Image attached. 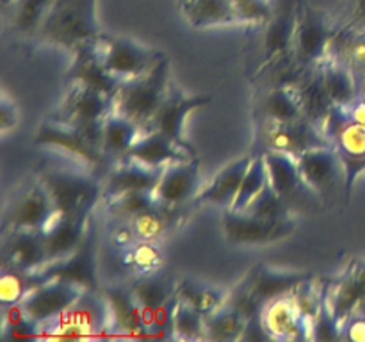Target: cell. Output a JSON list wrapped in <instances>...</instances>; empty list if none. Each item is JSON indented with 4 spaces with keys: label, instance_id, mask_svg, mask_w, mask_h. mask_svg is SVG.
I'll return each mask as SVG.
<instances>
[{
    "label": "cell",
    "instance_id": "13",
    "mask_svg": "<svg viewBox=\"0 0 365 342\" xmlns=\"http://www.w3.org/2000/svg\"><path fill=\"white\" fill-rule=\"evenodd\" d=\"M223 230L228 242L235 246H262L289 237L294 230V221H269L248 212L225 209Z\"/></svg>",
    "mask_w": 365,
    "mask_h": 342
},
{
    "label": "cell",
    "instance_id": "54",
    "mask_svg": "<svg viewBox=\"0 0 365 342\" xmlns=\"http://www.w3.org/2000/svg\"><path fill=\"white\" fill-rule=\"evenodd\" d=\"M241 341H271V337L267 335L266 328H264L260 316L253 317V319L248 321L245 335H242Z\"/></svg>",
    "mask_w": 365,
    "mask_h": 342
},
{
    "label": "cell",
    "instance_id": "57",
    "mask_svg": "<svg viewBox=\"0 0 365 342\" xmlns=\"http://www.w3.org/2000/svg\"><path fill=\"white\" fill-rule=\"evenodd\" d=\"M359 96H362V98H365V81L360 84V89H359Z\"/></svg>",
    "mask_w": 365,
    "mask_h": 342
},
{
    "label": "cell",
    "instance_id": "8",
    "mask_svg": "<svg viewBox=\"0 0 365 342\" xmlns=\"http://www.w3.org/2000/svg\"><path fill=\"white\" fill-rule=\"evenodd\" d=\"M302 177L310 191L323 202L346 196V170L334 146H319L298 157Z\"/></svg>",
    "mask_w": 365,
    "mask_h": 342
},
{
    "label": "cell",
    "instance_id": "10",
    "mask_svg": "<svg viewBox=\"0 0 365 342\" xmlns=\"http://www.w3.org/2000/svg\"><path fill=\"white\" fill-rule=\"evenodd\" d=\"M335 31L337 28H334L327 14L302 2L294 45H292V57L296 63L305 68L323 63L330 52Z\"/></svg>",
    "mask_w": 365,
    "mask_h": 342
},
{
    "label": "cell",
    "instance_id": "49",
    "mask_svg": "<svg viewBox=\"0 0 365 342\" xmlns=\"http://www.w3.org/2000/svg\"><path fill=\"white\" fill-rule=\"evenodd\" d=\"M241 24H266L273 14L271 0H228Z\"/></svg>",
    "mask_w": 365,
    "mask_h": 342
},
{
    "label": "cell",
    "instance_id": "24",
    "mask_svg": "<svg viewBox=\"0 0 365 342\" xmlns=\"http://www.w3.org/2000/svg\"><path fill=\"white\" fill-rule=\"evenodd\" d=\"M107 303H109V330L120 337H148L146 335L145 316L143 309L132 294L130 285H110L102 289Z\"/></svg>",
    "mask_w": 365,
    "mask_h": 342
},
{
    "label": "cell",
    "instance_id": "12",
    "mask_svg": "<svg viewBox=\"0 0 365 342\" xmlns=\"http://www.w3.org/2000/svg\"><path fill=\"white\" fill-rule=\"evenodd\" d=\"M260 141H262L264 150L287 153L296 159L312 148L331 146L323 128H319L310 120L292 121V123L266 121L260 132Z\"/></svg>",
    "mask_w": 365,
    "mask_h": 342
},
{
    "label": "cell",
    "instance_id": "3",
    "mask_svg": "<svg viewBox=\"0 0 365 342\" xmlns=\"http://www.w3.org/2000/svg\"><path fill=\"white\" fill-rule=\"evenodd\" d=\"M39 180L59 214L91 216L96 203L103 200V178L91 170L82 173L64 167H46L39 173Z\"/></svg>",
    "mask_w": 365,
    "mask_h": 342
},
{
    "label": "cell",
    "instance_id": "11",
    "mask_svg": "<svg viewBox=\"0 0 365 342\" xmlns=\"http://www.w3.org/2000/svg\"><path fill=\"white\" fill-rule=\"evenodd\" d=\"M56 214L52 198L48 191L39 180H32L31 184L25 185L20 192L9 203L4 216V230H34L41 232L48 224Z\"/></svg>",
    "mask_w": 365,
    "mask_h": 342
},
{
    "label": "cell",
    "instance_id": "17",
    "mask_svg": "<svg viewBox=\"0 0 365 342\" xmlns=\"http://www.w3.org/2000/svg\"><path fill=\"white\" fill-rule=\"evenodd\" d=\"M46 280L50 278H63V280L73 281L81 287L89 291H102L96 276V237L95 228H89V234L81 248L71 253L66 259L56 260V262L46 264L41 269Z\"/></svg>",
    "mask_w": 365,
    "mask_h": 342
},
{
    "label": "cell",
    "instance_id": "15",
    "mask_svg": "<svg viewBox=\"0 0 365 342\" xmlns=\"http://www.w3.org/2000/svg\"><path fill=\"white\" fill-rule=\"evenodd\" d=\"M88 289L63 280V278H50L45 284L38 285L34 291L29 292L20 303L24 312L36 323H45L66 312L75 301Z\"/></svg>",
    "mask_w": 365,
    "mask_h": 342
},
{
    "label": "cell",
    "instance_id": "56",
    "mask_svg": "<svg viewBox=\"0 0 365 342\" xmlns=\"http://www.w3.org/2000/svg\"><path fill=\"white\" fill-rule=\"evenodd\" d=\"M14 2H16V0H0V6H2V13L6 14V16H7V13L13 9Z\"/></svg>",
    "mask_w": 365,
    "mask_h": 342
},
{
    "label": "cell",
    "instance_id": "26",
    "mask_svg": "<svg viewBox=\"0 0 365 342\" xmlns=\"http://www.w3.org/2000/svg\"><path fill=\"white\" fill-rule=\"evenodd\" d=\"M292 89H294L296 96H298L299 105H302L307 120H310L317 127L323 128L335 105L330 100V96H328L327 88H324L321 63L307 68L303 77L292 86Z\"/></svg>",
    "mask_w": 365,
    "mask_h": 342
},
{
    "label": "cell",
    "instance_id": "2",
    "mask_svg": "<svg viewBox=\"0 0 365 342\" xmlns=\"http://www.w3.org/2000/svg\"><path fill=\"white\" fill-rule=\"evenodd\" d=\"M170 88V59L164 56L143 75L121 82L114 96V110L145 128L166 100Z\"/></svg>",
    "mask_w": 365,
    "mask_h": 342
},
{
    "label": "cell",
    "instance_id": "36",
    "mask_svg": "<svg viewBox=\"0 0 365 342\" xmlns=\"http://www.w3.org/2000/svg\"><path fill=\"white\" fill-rule=\"evenodd\" d=\"M321 68H323L324 88L334 105L342 107L359 96V84L348 66L334 59H324Z\"/></svg>",
    "mask_w": 365,
    "mask_h": 342
},
{
    "label": "cell",
    "instance_id": "1",
    "mask_svg": "<svg viewBox=\"0 0 365 342\" xmlns=\"http://www.w3.org/2000/svg\"><path fill=\"white\" fill-rule=\"evenodd\" d=\"M102 34L96 18V0H53L38 31L41 41L70 52L86 43L98 41Z\"/></svg>",
    "mask_w": 365,
    "mask_h": 342
},
{
    "label": "cell",
    "instance_id": "23",
    "mask_svg": "<svg viewBox=\"0 0 365 342\" xmlns=\"http://www.w3.org/2000/svg\"><path fill=\"white\" fill-rule=\"evenodd\" d=\"M299 6V0H278L273 4V14L266 21L267 28L264 34V56L267 61L280 59L284 53L292 52Z\"/></svg>",
    "mask_w": 365,
    "mask_h": 342
},
{
    "label": "cell",
    "instance_id": "42",
    "mask_svg": "<svg viewBox=\"0 0 365 342\" xmlns=\"http://www.w3.org/2000/svg\"><path fill=\"white\" fill-rule=\"evenodd\" d=\"M157 205L160 203L153 191H127L106 198V207L109 214H113L114 217H121V219H130L135 214L153 209Z\"/></svg>",
    "mask_w": 365,
    "mask_h": 342
},
{
    "label": "cell",
    "instance_id": "22",
    "mask_svg": "<svg viewBox=\"0 0 365 342\" xmlns=\"http://www.w3.org/2000/svg\"><path fill=\"white\" fill-rule=\"evenodd\" d=\"M48 264L41 232H2V266L21 271H39Z\"/></svg>",
    "mask_w": 365,
    "mask_h": 342
},
{
    "label": "cell",
    "instance_id": "41",
    "mask_svg": "<svg viewBox=\"0 0 365 342\" xmlns=\"http://www.w3.org/2000/svg\"><path fill=\"white\" fill-rule=\"evenodd\" d=\"M269 182V175H267V166L264 155H255L252 160V166L246 171L245 178H242L241 189L237 192V198H235L232 210H237V212H245L250 207V203L260 195L266 184Z\"/></svg>",
    "mask_w": 365,
    "mask_h": 342
},
{
    "label": "cell",
    "instance_id": "44",
    "mask_svg": "<svg viewBox=\"0 0 365 342\" xmlns=\"http://www.w3.org/2000/svg\"><path fill=\"white\" fill-rule=\"evenodd\" d=\"M245 212L269 221L291 219V205L274 191V187L269 182H267L266 187L260 191V195L250 203V207Z\"/></svg>",
    "mask_w": 365,
    "mask_h": 342
},
{
    "label": "cell",
    "instance_id": "18",
    "mask_svg": "<svg viewBox=\"0 0 365 342\" xmlns=\"http://www.w3.org/2000/svg\"><path fill=\"white\" fill-rule=\"evenodd\" d=\"M324 299L341 324L351 314H365V260H351L342 276L324 287Z\"/></svg>",
    "mask_w": 365,
    "mask_h": 342
},
{
    "label": "cell",
    "instance_id": "46",
    "mask_svg": "<svg viewBox=\"0 0 365 342\" xmlns=\"http://www.w3.org/2000/svg\"><path fill=\"white\" fill-rule=\"evenodd\" d=\"M160 207L163 205H157L153 207V209L143 210V212L135 214L134 217L127 219L128 223H130L138 241L157 242L164 234H166L168 223Z\"/></svg>",
    "mask_w": 365,
    "mask_h": 342
},
{
    "label": "cell",
    "instance_id": "9",
    "mask_svg": "<svg viewBox=\"0 0 365 342\" xmlns=\"http://www.w3.org/2000/svg\"><path fill=\"white\" fill-rule=\"evenodd\" d=\"M323 132L344 164L346 196H349L356 177L365 171V127L346 120L335 105L324 123Z\"/></svg>",
    "mask_w": 365,
    "mask_h": 342
},
{
    "label": "cell",
    "instance_id": "55",
    "mask_svg": "<svg viewBox=\"0 0 365 342\" xmlns=\"http://www.w3.org/2000/svg\"><path fill=\"white\" fill-rule=\"evenodd\" d=\"M353 25L359 31L365 28V0H351V21Z\"/></svg>",
    "mask_w": 365,
    "mask_h": 342
},
{
    "label": "cell",
    "instance_id": "19",
    "mask_svg": "<svg viewBox=\"0 0 365 342\" xmlns=\"http://www.w3.org/2000/svg\"><path fill=\"white\" fill-rule=\"evenodd\" d=\"M71 64L66 71L68 84H81L86 88L96 89L106 95L116 96L121 82L118 77H114L100 59L96 41L86 43L75 48L71 52Z\"/></svg>",
    "mask_w": 365,
    "mask_h": 342
},
{
    "label": "cell",
    "instance_id": "40",
    "mask_svg": "<svg viewBox=\"0 0 365 342\" xmlns=\"http://www.w3.org/2000/svg\"><path fill=\"white\" fill-rule=\"evenodd\" d=\"M121 260L127 267H130L138 276L155 274L164 266V253L152 241H138L130 248L121 249Z\"/></svg>",
    "mask_w": 365,
    "mask_h": 342
},
{
    "label": "cell",
    "instance_id": "30",
    "mask_svg": "<svg viewBox=\"0 0 365 342\" xmlns=\"http://www.w3.org/2000/svg\"><path fill=\"white\" fill-rule=\"evenodd\" d=\"M252 284V291L255 298L259 299L260 305H266L267 301L274 298H280L284 294H291L298 284L307 280L312 274L296 273V271H282L274 267L266 266V264H257L246 274Z\"/></svg>",
    "mask_w": 365,
    "mask_h": 342
},
{
    "label": "cell",
    "instance_id": "28",
    "mask_svg": "<svg viewBox=\"0 0 365 342\" xmlns=\"http://www.w3.org/2000/svg\"><path fill=\"white\" fill-rule=\"evenodd\" d=\"M253 157L255 155H242L221 167V171L210 180V184L205 185L202 192H198L196 200L200 203L217 205L221 209H232L239 189H241L242 178H245L248 167L252 166Z\"/></svg>",
    "mask_w": 365,
    "mask_h": 342
},
{
    "label": "cell",
    "instance_id": "21",
    "mask_svg": "<svg viewBox=\"0 0 365 342\" xmlns=\"http://www.w3.org/2000/svg\"><path fill=\"white\" fill-rule=\"evenodd\" d=\"M200 187V160L198 157L178 160L164 166L159 184L155 187V198L160 205L175 207L198 196Z\"/></svg>",
    "mask_w": 365,
    "mask_h": 342
},
{
    "label": "cell",
    "instance_id": "53",
    "mask_svg": "<svg viewBox=\"0 0 365 342\" xmlns=\"http://www.w3.org/2000/svg\"><path fill=\"white\" fill-rule=\"evenodd\" d=\"M138 242V237H135L134 230H132L130 223H128L127 219H125V223L121 224V227L114 228L113 232V244H116L120 249H125V248H130L132 244H135Z\"/></svg>",
    "mask_w": 365,
    "mask_h": 342
},
{
    "label": "cell",
    "instance_id": "4",
    "mask_svg": "<svg viewBox=\"0 0 365 342\" xmlns=\"http://www.w3.org/2000/svg\"><path fill=\"white\" fill-rule=\"evenodd\" d=\"M109 303L102 291H84L61 316L39 323L41 338H93L109 331Z\"/></svg>",
    "mask_w": 365,
    "mask_h": 342
},
{
    "label": "cell",
    "instance_id": "27",
    "mask_svg": "<svg viewBox=\"0 0 365 342\" xmlns=\"http://www.w3.org/2000/svg\"><path fill=\"white\" fill-rule=\"evenodd\" d=\"M264 159H266L267 175H269V184L274 191L291 205V202L298 200L303 195H314L305 184L299 171L298 159L287 155V153L273 152V150H264ZM316 196V195H314Z\"/></svg>",
    "mask_w": 365,
    "mask_h": 342
},
{
    "label": "cell",
    "instance_id": "6",
    "mask_svg": "<svg viewBox=\"0 0 365 342\" xmlns=\"http://www.w3.org/2000/svg\"><path fill=\"white\" fill-rule=\"evenodd\" d=\"M114 113V96L81 84H70L56 120L82 128L102 145L103 121Z\"/></svg>",
    "mask_w": 365,
    "mask_h": 342
},
{
    "label": "cell",
    "instance_id": "16",
    "mask_svg": "<svg viewBox=\"0 0 365 342\" xmlns=\"http://www.w3.org/2000/svg\"><path fill=\"white\" fill-rule=\"evenodd\" d=\"M91 228V216H66V214H53L41 230L43 244H45L48 264L56 260L66 259L77 252L86 241Z\"/></svg>",
    "mask_w": 365,
    "mask_h": 342
},
{
    "label": "cell",
    "instance_id": "47",
    "mask_svg": "<svg viewBox=\"0 0 365 342\" xmlns=\"http://www.w3.org/2000/svg\"><path fill=\"white\" fill-rule=\"evenodd\" d=\"M227 305L232 306L235 312L241 314L246 321L260 316V312H262V305H260L259 299L253 294L248 276L242 278L232 291H228Z\"/></svg>",
    "mask_w": 365,
    "mask_h": 342
},
{
    "label": "cell",
    "instance_id": "32",
    "mask_svg": "<svg viewBox=\"0 0 365 342\" xmlns=\"http://www.w3.org/2000/svg\"><path fill=\"white\" fill-rule=\"evenodd\" d=\"M143 128L139 127L135 121L128 120L123 114L116 113L114 110L106 121H103L102 127V148L107 153L110 160L118 162L123 157H127V153L130 152V148L134 146V142L138 141V138L141 135Z\"/></svg>",
    "mask_w": 365,
    "mask_h": 342
},
{
    "label": "cell",
    "instance_id": "37",
    "mask_svg": "<svg viewBox=\"0 0 365 342\" xmlns=\"http://www.w3.org/2000/svg\"><path fill=\"white\" fill-rule=\"evenodd\" d=\"M262 114L266 121H277V123L307 120L292 88H271L262 98Z\"/></svg>",
    "mask_w": 365,
    "mask_h": 342
},
{
    "label": "cell",
    "instance_id": "48",
    "mask_svg": "<svg viewBox=\"0 0 365 342\" xmlns=\"http://www.w3.org/2000/svg\"><path fill=\"white\" fill-rule=\"evenodd\" d=\"M341 321L335 317L331 309L328 306L327 299L323 303V309L314 319L312 328H310V341L328 342V341H341Z\"/></svg>",
    "mask_w": 365,
    "mask_h": 342
},
{
    "label": "cell",
    "instance_id": "35",
    "mask_svg": "<svg viewBox=\"0 0 365 342\" xmlns=\"http://www.w3.org/2000/svg\"><path fill=\"white\" fill-rule=\"evenodd\" d=\"M46 276L39 271H21L14 267L2 266L0 274V303L2 306L18 305L24 301L25 296L34 291L38 285L45 284Z\"/></svg>",
    "mask_w": 365,
    "mask_h": 342
},
{
    "label": "cell",
    "instance_id": "34",
    "mask_svg": "<svg viewBox=\"0 0 365 342\" xmlns=\"http://www.w3.org/2000/svg\"><path fill=\"white\" fill-rule=\"evenodd\" d=\"M175 291L180 301L195 309L202 316L216 312L217 309L227 303L228 291L217 287V285L202 284L196 280H182L175 285Z\"/></svg>",
    "mask_w": 365,
    "mask_h": 342
},
{
    "label": "cell",
    "instance_id": "7",
    "mask_svg": "<svg viewBox=\"0 0 365 342\" xmlns=\"http://www.w3.org/2000/svg\"><path fill=\"white\" fill-rule=\"evenodd\" d=\"M96 48L103 66L120 81L143 75L164 57L157 50L125 36L102 34L96 41Z\"/></svg>",
    "mask_w": 365,
    "mask_h": 342
},
{
    "label": "cell",
    "instance_id": "52",
    "mask_svg": "<svg viewBox=\"0 0 365 342\" xmlns=\"http://www.w3.org/2000/svg\"><path fill=\"white\" fill-rule=\"evenodd\" d=\"M339 110H341V114L348 121H353V123L364 125L365 127V98H362V96H356L353 102L339 107Z\"/></svg>",
    "mask_w": 365,
    "mask_h": 342
},
{
    "label": "cell",
    "instance_id": "5",
    "mask_svg": "<svg viewBox=\"0 0 365 342\" xmlns=\"http://www.w3.org/2000/svg\"><path fill=\"white\" fill-rule=\"evenodd\" d=\"M36 145L73 155L75 159L81 160L88 170L102 177L103 180L116 164L107 157L102 145L95 141L91 135L86 134L82 128L64 123L56 118H48L39 125L38 134H36Z\"/></svg>",
    "mask_w": 365,
    "mask_h": 342
},
{
    "label": "cell",
    "instance_id": "20",
    "mask_svg": "<svg viewBox=\"0 0 365 342\" xmlns=\"http://www.w3.org/2000/svg\"><path fill=\"white\" fill-rule=\"evenodd\" d=\"M260 319L271 341H310V326L302 317L291 294L267 301L262 306Z\"/></svg>",
    "mask_w": 365,
    "mask_h": 342
},
{
    "label": "cell",
    "instance_id": "29",
    "mask_svg": "<svg viewBox=\"0 0 365 342\" xmlns=\"http://www.w3.org/2000/svg\"><path fill=\"white\" fill-rule=\"evenodd\" d=\"M127 157L128 159L139 160V162L146 164V166L164 167L171 162L195 159L198 155H192L191 152L178 146L177 142L171 141L168 135L160 134V132L141 130V135L134 142Z\"/></svg>",
    "mask_w": 365,
    "mask_h": 342
},
{
    "label": "cell",
    "instance_id": "31",
    "mask_svg": "<svg viewBox=\"0 0 365 342\" xmlns=\"http://www.w3.org/2000/svg\"><path fill=\"white\" fill-rule=\"evenodd\" d=\"M180 13L196 28L241 24L228 0H180Z\"/></svg>",
    "mask_w": 365,
    "mask_h": 342
},
{
    "label": "cell",
    "instance_id": "33",
    "mask_svg": "<svg viewBox=\"0 0 365 342\" xmlns=\"http://www.w3.org/2000/svg\"><path fill=\"white\" fill-rule=\"evenodd\" d=\"M130 291L135 296L139 305H141L143 316H145L146 335H148V328L153 321V314L173 298L175 287H171L166 276L159 271V273L148 274V276H138V280L130 285Z\"/></svg>",
    "mask_w": 365,
    "mask_h": 342
},
{
    "label": "cell",
    "instance_id": "25",
    "mask_svg": "<svg viewBox=\"0 0 365 342\" xmlns=\"http://www.w3.org/2000/svg\"><path fill=\"white\" fill-rule=\"evenodd\" d=\"M163 170L123 157L103 180V200L127 191H155Z\"/></svg>",
    "mask_w": 365,
    "mask_h": 342
},
{
    "label": "cell",
    "instance_id": "43",
    "mask_svg": "<svg viewBox=\"0 0 365 342\" xmlns=\"http://www.w3.org/2000/svg\"><path fill=\"white\" fill-rule=\"evenodd\" d=\"M291 296L292 299H294L302 317L307 321V324L312 328L314 319H316L317 314L323 309L324 285H319L316 278L309 276L307 280H303L302 284L296 285L294 291L291 292Z\"/></svg>",
    "mask_w": 365,
    "mask_h": 342
},
{
    "label": "cell",
    "instance_id": "14",
    "mask_svg": "<svg viewBox=\"0 0 365 342\" xmlns=\"http://www.w3.org/2000/svg\"><path fill=\"white\" fill-rule=\"evenodd\" d=\"M210 102V96L207 95H185L180 88L171 84L170 93L163 102L160 109L157 110L155 116L148 121L143 130H157L160 134L168 135L171 141L177 142L178 146L185 148L196 155V150L187 142L184 135V121L189 114L198 107L207 105Z\"/></svg>",
    "mask_w": 365,
    "mask_h": 342
},
{
    "label": "cell",
    "instance_id": "38",
    "mask_svg": "<svg viewBox=\"0 0 365 342\" xmlns=\"http://www.w3.org/2000/svg\"><path fill=\"white\" fill-rule=\"evenodd\" d=\"M248 321L225 303L216 312L205 316V338L217 342L241 341Z\"/></svg>",
    "mask_w": 365,
    "mask_h": 342
},
{
    "label": "cell",
    "instance_id": "45",
    "mask_svg": "<svg viewBox=\"0 0 365 342\" xmlns=\"http://www.w3.org/2000/svg\"><path fill=\"white\" fill-rule=\"evenodd\" d=\"M171 337L184 338V341H198L205 338V316L196 312L189 305L178 299L173 316V331Z\"/></svg>",
    "mask_w": 365,
    "mask_h": 342
},
{
    "label": "cell",
    "instance_id": "51",
    "mask_svg": "<svg viewBox=\"0 0 365 342\" xmlns=\"http://www.w3.org/2000/svg\"><path fill=\"white\" fill-rule=\"evenodd\" d=\"M341 338L349 342H365V314L355 312L344 319L341 328Z\"/></svg>",
    "mask_w": 365,
    "mask_h": 342
},
{
    "label": "cell",
    "instance_id": "39",
    "mask_svg": "<svg viewBox=\"0 0 365 342\" xmlns=\"http://www.w3.org/2000/svg\"><path fill=\"white\" fill-rule=\"evenodd\" d=\"M53 0H16L13 9L7 13L11 27L25 36H38L39 27Z\"/></svg>",
    "mask_w": 365,
    "mask_h": 342
},
{
    "label": "cell",
    "instance_id": "50",
    "mask_svg": "<svg viewBox=\"0 0 365 342\" xmlns=\"http://www.w3.org/2000/svg\"><path fill=\"white\" fill-rule=\"evenodd\" d=\"M18 120H20V110H18L16 102L4 91L0 96V130H2V134L14 130Z\"/></svg>",
    "mask_w": 365,
    "mask_h": 342
}]
</instances>
